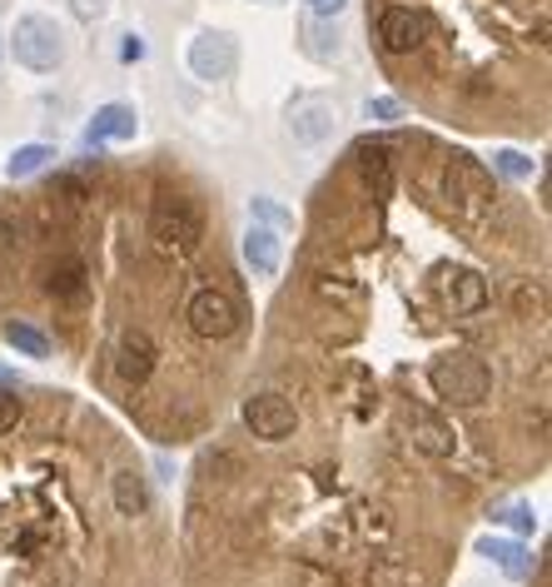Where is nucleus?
<instances>
[{"instance_id": "obj_1", "label": "nucleus", "mask_w": 552, "mask_h": 587, "mask_svg": "<svg viewBox=\"0 0 552 587\" xmlns=\"http://www.w3.org/2000/svg\"><path fill=\"white\" fill-rule=\"evenodd\" d=\"M150 239H154V249H160V254H175V259L195 254V249H200V239H204L200 204L189 200V195L165 189V195L150 204Z\"/></svg>"}, {"instance_id": "obj_2", "label": "nucleus", "mask_w": 552, "mask_h": 587, "mask_svg": "<svg viewBox=\"0 0 552 587\" xmlns=\"http://www.w3.org/2000/svg\"><path fill=\"white\" fill-rule=\"evenodd\" d=\"M428 384H434L438 399L448 403H482L488 399V388H493V369L482 364L478 353H443V359H434V369H428Z\"/></svg>"}, {"instance_id": "obj_3", "label": "nucleus", "mask_w": 552, "mask_h": 587, "mask_svg": "<svg viewBox=\"0 0 552 587\" xmlns=\"http://www.w3.org/2000/svg\"><path fill=\"white\" fill-rule=\"evenodd\" d=\"M11 50L15 60H21L25 71H36V75H50L65 60V30H60L50 15L30 11L15 21V36H11Z\"/></svg>"}, {"instance_id": "obj_4", "label": "nucleus", "mask_w": 552, "mask_h": 587, "mask_svg": "<svg viewBox=\"0 0 552 587\" xmlns=\"http://www.w3.org/2000/svg\"><path fill=\"white\" fill-rule=\"evenodd\" d=\"M185 319H189V329L200 334V339H229V334H239V304H235V294L214 289V284L195 289Z\"/></svg>"}, {"instance_id": "obj_5", "label": "nucleus", "mask_w": 552, "mask_h": 587, "mask_svg": "<svg viewBox=\"0 0 552 587\" xmlns=\"http://www.w3.org/2000/svg\"><path fill=\"white\" fill-rule=\"evenodd\" d=\"M443 189L463 214H482L493 204V175H488L478 160H468V154H453L443 165Z\"/></svg>"}, {"instance_id": "obj_6", "label": "nucleus", "mask_w": 552, "mask_h": 587, "mask_svg": "<svg viewBox=\"0 0 552 587\" xmlns=\"http://www.w3.org/2000/svg\"><path fill=\"white\" fill-rule=\"evenodd\" d=\"M244 423H249V434L264 438V444H279V438L294 434V403L284 399V394H254V399L244 403Z\"/></svg>"}, {"instance_id": "obj_7", "label": "nucleus", "mask_w": 552, "mask_h": 587, "mask_svg": "<svg viewBox=\"0 0 552 587\" xmlns=\"http://www.w3.org/2000/svg\"><path fill=\"white\" fill-rule=\"evenodd\" d=\"M424 40H428V21L418 11H409V5H388L378 15V46H384V55H413V50H424Z\"/></svg>"}, {"instance_id": "obj_8", "label": "nucleus", "mask_w": 552, "mask_h": 587, "mask_svg": "<svg viewBox=\"0 0 552 587\" xmlns=\"http://www.w3.org/2000/svg\"><path fill=\"white\" fill-rule=\"evenodd\" d=\"M235 65H239V50L219 30H204V36L189 40V71H195V80H229Z\"/></svg>"}, {"instance_id": "obj_9", "label": "nucleus", "mask_w": 552, "mask_h": 587, "mask_svg": "<svg viewBox=\"0 0 552 587\" xmlns=\"http://www.w3.org/2000/svg\"><path fill=\"white\" fill-rule=\"evenodd\" d=\"M154 359H160V349H154V339L145 329H125L115 344V374L125 378V384H150L154 374Z\"/></svg>"}, {"instance_id": "obj_10", "label": "nucleus", "mask_w": 552, "mask_h": 587, "mask_svg": "<svg viewBox=\"0 0 552 587\" xmlns=\"http://www.w3.org/2000/svg\"><path fill=\"white\" fill-rule=\"evenodd\" d=\"M135 129H140V115L135 105H100L95 120L85 125V145H110V140H135Z\"/></svg>"}, {"instance_id": "obj_11", "label": "nucleus", "mask_w": 552, "mask_h": 587, "mask_svg": "<svg viewBox=\"0 0 552 587\" xmlns=\"http://www.w3.org/2000/svg\"><path fill=\"white\" fill-rule=\"evenodd\" d=\"M244 264L259 274V279H274L284 264V239L279 229H264V224H249L244 235Z\"/></svg>"}, {"instance_id": "obj_12", "label": "nucleus", "mask_w": 552, "mask_h": 587, "mask_svg": "<svg viewBox=\"0 0 552 587\" xmlns=\"http://www.w3.org/2000/svg\"><path fill=\"white\" fill-rule=\"evenodd\" d=\"M46 289H50V299H60V304L85 299V289H90V270H85V259L80 254H60L55 264L46 270Z\"/></svg>"}, {"instance_id": "obj_13", "label": "nucleus", "mask_w": 552, "mask_h": 587, "mask_svg": "<svg viewBox=\"0 0 552 587\" xmlns=\"http://www.w3.org/2000/svg\"><path fill=\"white\" fill-rule=\"evenodd\" d=\"M110 498H115L120 517H145L150 513V478L140 469H115L110 478Z\"/></svg>"}, {"instance_id": "obj_14", "label": "nucleus", "mask_w": 552, "mask_h": 587, "mask_svg": "<svg viewBox=\"0 0 552 587\" xmlns=\"http://www.w3.org/2000/svg\"><path fill=\"white\" fill-rule=\"evenodd\" d=\"M409 434H413V448L428 453V459H448V453H453V428H448L443 419H434L428 409L409 413Z\"/></svg>"}, {"instance_id": "obj_15", "label": "nucleus", "mask_w": 552, "mask_h": 587, "mask_svg": "<svg viewBox=\"0 0 552 587\" xmlns=\"http://www.w3.org/2000/svg\"><path fill=\"white\" fill-rule=\"evenodd\" d=\"M443 299L459 314H478L482 304H488V284H482V274H473V270H459L453 279L443 284Z\"/></svg>"}, {"instance_id": "obj_16", "label": "nucleus", "mask_w": 552, "mask_h": 587, "mask_svg": "<svg viewBox=\"0 0 552 587\" xmlns=\"http://www.w3.org/2000/svg\"><path fill=\"white\" fill-rule=\"evenodd\" d=\"M478 552H482V558H493V563L503 567V573L513 577V583H523V577L532 573V558H528V548H523V542H507V538H482V542H478Z\"/></svg>"}, {"instance_id": "obj_17", "label": "nucleus", "mask_w": 552, "mask_h": 587, "mask_svg": "<svg viewBox=\"0 0 552 587\" xmlns=\"http://www.w3.org/2000/svg\"><path fill=\"white\" fill-rule=\"evenodd\" d=\"M353 160H359V170H364V179H368V189H374L378 200H384L388 189H393V160H388V150L384 145H359L353 150Z\"/></svg>"}, {"instance_id": "obj_18", "label": "nucleus", "mask_w": 552, "mask_h": 587, "mask_svg": "<svg viewBox=\"0 0 552 587\" xmlns=\"http://www.w3.org/2000/svg\"><path fill=\"white\" fill-rule=\"evenodd\" d=\"M289 125H294V140L299 145H318L334 129V105H324V100H314V105H299Z\"/></svg>"}, {"instance_id": "obj_19", "label": "nucleus", "mask_w": 552, "mask_h": 587, "mask_svg": "<svg viewBox=\"0 0 552 587\" xmlns=\"http://www.w3.org/2000/svg\"><path fill=\"white\" fill-rule=\"evenodd\" d=\"M5 344H11L15 353H25V359H50V334H40L36 324H25V319H11V324H5Z\"/></svg>"}, {"instance_id": "obj_20", "label": "nucleus", "mask_w": 552, "mask_h": 587, "mask_svg": "<svg viewBox=\"0 0 552 587\" xmlns=\"http://www.w3.org/2000/svg\"><path fill=\"white\" fill-rule=\"evenodd\" d=\"M50 160H55V150H50V145H21V150L5 160V175H11V179H30V175H40Z\"/></svg>"}, {"instance_id": "obj_21", "label": "nucleus", "mask_w": 552, "mask_h": 587, "mask_svg": "<svg viewBox=\"0 0 552 587\" xmlns=\"http://www.w3.org/2000/svg\"><path fill=\"white\" fill-rule=\"evenodd\" d=\"M249 214H254V224H264V229H289V224H294V214L284 210L279 200H269V195H254V200H249Z\"/></svg>"}, {"instance_id": "obj_22", "label": "nucleus", "mask_w": 552, "mask_h": 587, "mask_svg": "<svg viewBox=\"0 0 552 587\" xmlns=\"http://www.w3.org/2000/svg\"><path fill=\"white\" fill-rule=\"evenodd\" d=\"M304 50L314 60H334V55H339V30H324L318 21H309L304 25Z\"/></svg>"}, {"instance_id": "obj_23", "label": "nucleus", "mask_w": 552, "mask_h": 587, "mask_svg": "<svg viewBox=\"0 0 552 587\" xmlns=\"http://www.w3.org/2000/svg\"><path fill=\"white\" fill-rule=\"evenodd\" d=\"M50 200L85 204V200H90V179H85V175H55V179H50Z\"/></svg>"}, {"instance_id": "obj_24", "label": "nucleus", "mask_w": 552, "mask_h": 587, "mask_svg": "<svg viewBox=\"0 0 552 587\" xmlns=\"http://www.w3.org/2000/svg\"><path fill=\"white\" fill-rule=\"evenodd\" d=\"M493 523H507V528L523 533V538H528V533H538V513H532L528 503H507V508H498Z\"/></svg>"}, {"instance_id": "obj_25", "label": "nucleus", "mask_w": 552, "mask_h": 587, "mask_svg": "<svg viewBox=\"0 0 552 587\" xmlns=\"http://www.w3.org/2000/svg\"><path fill=\"white\" fill-rule=\"evenodd\" d=\"M493 170H503L507 179H528L538 170V160H528L523 150H493Z\"/></svg>"}, {"instance_id": "obj_26", "label": "nucleus", "mask_w": 552, "mask_h": 587, "mask_svg": "<svg viewBox=\"0 0 552 587\" xmlns=\"http://www.w3.org/2000/svg\"><path fill=\"white\" fill-rule=\"evenodd\" d=\"M21 413H25V403L15 399V388H0V434H15Z\"/></svg>"}, {"instance_id": "obj_27", "label": "nucleus", "mask_w": 552, "mask_h": 587, "mask_svg": "<svg viewBox=\"0 0 552 587\" xmlns=\"http://www.w3.org/2000/svg\"><path fill=\"white\" fill-rule=\"evenodd\" d=\"M368 120H378V125H388V120H403V105L393 100V95H378V100H368L364 105Z\"/></svg>"}, {"instance_id": "obj_28", "label": "nucleus", "mask_w": 552, "mask_h": 587, "mask_svg": "<svg viewBox=\"0 0 552 587\" xmlns=\"http://www.w3.org/2000/svg\"><path fill=\"white\" fill-rule=\"evenodd\" d=\"M71 11H75V21L95 25V21H105L110 15V0H71Z\"/></svg>"}, {"instance_id": "obj_29", "label": "nucleus", "mask_w": 552, "mask_h": 587, "mask_svg": "<svg viewBox=\"0 0 552 587\" xmlns=\"http://www.w3.org/2000/svg\"><path fill=\"white\" fill-rule=\"evenodd\" d=\"M304 5H309V15H314V21H334V15H339L349 0H304Z\"/></svg>"}, {"instance_id": "obj_30", "label": "nucleus", "mask_w": 552, "mask_h": 587, "mask_svg": "<svg viewBox=\"0 0 552 587\" xmlns=\"http://www.w3.org/2000/svg\"><path fill=\"white\" fill-rule=\"evenodd\" d=\"M0 245L5 249L21 245V220H15V214H0Z\"/></svg>"}, {"instance_id": "obj_31", "label": "nucleus", "mask_w": 552, "mask_h": 587, "mask_svg": "<svg viewBox=\"0 0 552 587\" xmlns=\"http://www.w3.org/2000/svg\"><path fill=\"white\" fill-rule=\"evenodd\" d=\"M120 60H145V40H140V36H125V46H120Z\"/></svg>"}, {"instance_id": "obj_32", "label": "nucleus", "mask_w": 552, "mask_h": 587, "mask_svg": "<svg viewBox=\"0 0 552 587\" xmlns=\"http://www.w3.org/2000/svg\"><path fill=\"white\" fill-rule=\"evenodd\" d=\"M0 55H5V36H0Z\"/></svg>"}]
</instances>
